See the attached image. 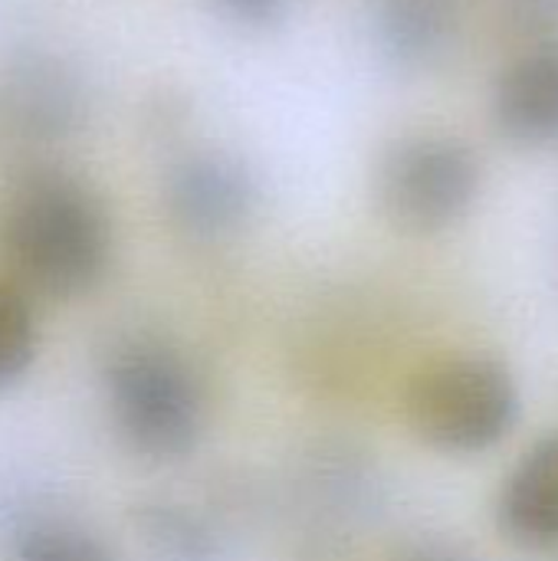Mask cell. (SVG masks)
<instances>
[{
  "mask_svg": "<svg viewBox=\"0 0 558 561\" xmlns=\"http://www.w3.org/2000/svg\"><path fill=\"white\" fill-rule=\"evenodd\" d=\"M506 26L536 43L558 39V0H500Z\"/></svg>",
  "mask_w": 558,
  "mask_h": 561,
  "instance_id": "obj_13",
  "label": "cell"
},
{
  "mask_svg": "<svg viewBox=\"0 0 558 561\" xmlns=\"http://www.w3.org/2000/svg\"><path fill=\"white\" fill-rule=\"evenodd\" d=\"M214 3L220 7V13L227 20H234L240 26H270L289 7V0H214Z\"/></svg>",
  "mask_w": 558,
  "mask_h": 561,
  "instance_id": "obj_14",
  "label": "cell"
},
{
  "mask_svg": "<svg viewBox=\"0 0 558 561\" xmlns=\"http://www.w3.org/2000/svg\"><path fill=\"white\" fill-rule=\"evenodd\" d=\"M493 122L520 148H558V39L536 43L500 72Z\"/></svg>",
  "mask_w": 558,
  "mask_h": 561,
  "instance_id": "obj_6",
  "label": "cell"
},
{
  "mask_svg": "<svg viewBox=\"0 0 558 561\" xmlns=\"http://www.w3.org/2000/svg\"><path fill=\"white\" fill-rule=\"evenodd\" d=\"M3 253L30 289L56 299L89 293L112 256V224L89 184L62 168L20 174L0 214Z\"/></svg>",
  "mask_w": 558,
  "mask_h": 561,
  "instance_id": "obj_1",
  "label": "cell"
},
{
  "mask_svg": "<svg viewBox=\"0 0 558 561\" xmlns=\"http://www.w3.org/2000/svg\"><path fill=\"white\" fill-rule=\"evenodd\" d=\"M13 561H118V556L109 542L76 523L43 519L16 536Z\"/></svg>",
  "mask_w": 558,
  "mask_h": 561,
  "instance_id": "obj_11",
  "label": "cell"
},
{
  "mask_svg": "<svg viewBox=\"0 0 558 561\" xmlns=\"http://www.w3.org/2000/svg\"><path fill=\"white\" fill-rule=\"evenodd\" d=\"M460 0H375V39L391 66L421 72L454 49Z\"/></svg>",
  "mask_w": 558,
  "mask_h": 561,
  "instance_id": "obj_9",
  "label": "cell"
},
{
  "mask_svg": "<svg viewBox=\"0 0 558 561\" xmlns=\"http://www.w3.org/2000/svg\"><path fill=\"white\" fill-rule=\"evenodd\" d=\"M105 401L128 450L181 460L204 434V391L191 365L168 345L135 339L105 362Z\"/></svg>",
  "mask_w": 558,
  "mask_h": 561,
  "instance_id": "obj_2",
  "label": "cell"
},
{
  "mask_svg": "<svg viewBox=\"0 0 558 561\" xmlns=\"http://www.w3.org/2000/svg\"><path fill=\"white\" fill-rule=\"evenodd\" d=\"M480 194V161L454 135H408L378 168V204L408 233H441L464 220Z\"/></svg>",
  "mask_w": 558,
  "mask_h": 561,
  "instance_id": "obj_4",
  "label": "cell"
},
{
  "mask_svg": "<svg viewBox=\"0 0 558 561\" xmlns=\"http://www.w3.org/2000/svg\"><path fill=\"white\" fill-rule=\"evenodd\" d=\"M36 358V319L26 296L0 286V394L13 391Z\"/></svg>",
  "mask_w": 558,
  "mask_h": 561,
  "instance_id": "obj_12",
  "label": "cell"
},
{
  "mask_svg": "<svg viewBox=\"0 0 558 561\" xmlns=\"http://www.w3.org/2000/svg\"><path fill=\"white\" fill-rule=\"evenodd\" d=\"M0 108L20 135L49 138L76 128L82 115V92L62 62L49 56H26L3 72Z\"/></svg>",
  "mask_w": 558,
  "mask_h": 561,
  "instance_id": "obj_8",
  "label": "cell"
},
{
  "mask_svg": "<svg viewBox=\"0 0 558 561\" xmlns=\"http://www.w3.org/2000/svg\"><path fill=\"white\" fill-rule=\"evenodd\" d=\"M497 526L523 549H558V431L539 437L506 473Z\"/></svg>",
  "mask_w": 558,
  "mask_h": 561,
  "instance_id": "obj_7",
  "label": "cell"
},
{
  "mask_svg": "<svg viewBox=\"0 0 558 561\" xmlns=\"http://www.w3.org/2000/svg\"><path fill=\"white\" fill-rule=\"evenodd\" d=\"M260 201L250 168L224 151L181 158L164 181V204L174 227L194 240H224L247 227Z\"/></svg>",
  "mask_w": 558,
  "mask_h": 561,
  "instance_id": "obj_5",
  "label": "cell"
},
{
  "mask_svg": "<svg viewBox=\"0 0 558 561\" xmlns=\"http://www.w3.org/2000/svg\"><path fill=\"white\" fill-rule=\"evenodd\" d=\"M398 561H480L474 552H467L457 542H444V539H431V542H418L411 546Z\"/></svg>",
  "mask_w": 558,
  "mask_h": 561,
  "instance_id": "obj_15",
  "label": "cell"
},
{
  "mask_svg": "<svg viewBox=\"0 0 558 561\" xmlns=\"http://www.w3.org/2000/svg\"><path fill=\"white\" fill-rule=\"evenodd\" d=\"M135 533L151 561H220L224 536L197 510L174 500H151L135 510Z\"/></svg>",
  "mask_w": 558,
  "mask_h": 561,
  "instance_id": "obj_10",
  "label": "cell"
},
{
  "mask_svg": "<svg viewBox=\"0 0 558 561\" xmlns=\"http://www.w3.org/2000/svg\"><path fill=\"white\" fill-rule=\"evenodd\" d=\"M405 417L411 434L437 454H483L516 427L520 388L493 358H447L414 375Z\"/></svg>",
  "mask_w": 558,
  "mask_h": 561,
  "instance_id": "obj_3",
  "label": "cell"
}]
</instances>
